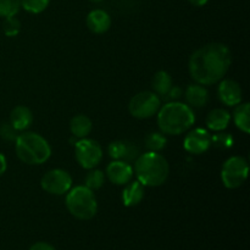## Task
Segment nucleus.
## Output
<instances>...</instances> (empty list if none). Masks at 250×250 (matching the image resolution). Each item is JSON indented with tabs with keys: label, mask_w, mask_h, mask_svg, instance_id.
<instances>
[{
	"label": "nucleus",
	"mask_w": 250,
	"mask_h": 250,
	"mask_svg": "<svg viewBox=\"0 0 250 250\" xmlns=\"http://www.w3.org/2000/svg\"><path fill=\"white\" fill-rule=\"evenodd\" d=\"M232 63V54L222 43H209L190 55L188 70L193 80L202 85H211L225 78Z\"/></svg>",
	"instance_id": "obj_1"
},
{
	"label": "nucleus",
	"mask_w": 250,
	"mask_h": 250,
	"mask_svg": "<svg viewBox=\"0 0 250 250\" xmlns=\"http://www.w3.org/2000/svg\"><path fill=\"white\" fill-rule=\"evenodd\" d=\"M160 132L170 136H178L189 131L195 124L194 111L186 103L170 102L163 105L156 114Z\"/></svg>",
	"instance_id": "obj_2"
},
{
	"label": "nucleus",
	"mask_w": 250,
	"mask_h": 250,
	"mask_svg": "<svg viewBox=\"0 0 250 250\" xmlns=\"http://www.w3.org/2000/svg\"><path fill=\"white\" fill-rule=\"evenodd\" d=\"M133 172L144 187H159L167 181L170 165L160 153L146 151L134 160Z\"/></svg>",
	"instance_id": "obj_3"
},
{
	"label": "nucleus",
	"mask_w": 250,
	"mask_h": 250,
	"mask_svg": "<svg viewBox=\"0 0 250 250\" xmlns=\"http://www.w3.org/2000/svg\"><path fill=\"white\" fill-rule=\"evenodd\" d=\"M16 155L27 165H42L51 155L50 144L36 132H22L15 141Z\"/></svg>",
	"instance_id": "obj_4"
},
{
	"label": "nucleus",
	"mask_w": 250,
	"mask_h": 250,
	"mask_svg": "<svg viewBox=\"0 0 250 250\" xmlns=\"http://www.w3.org/2000/svg\"><path fill=\"white\" fill-rule=\"evenodd\" d=\"M65 205L68 212L78 220H92L97 215L98 202L94 192L85 186H76L66 193Z\"/></svg>",
	"instance_id": "obj_5"
},
{
	"label": "nucleus",
	"mask_w": 250,
	"mask_h": 250,
	"mask_svg": "<svg viewBox=\"0 0 250 250\" xmlns=\"http://www.w3.org/2000/svg\"><path fill=\"white\" fill-rule=\"evenodd\" d=\"M249 164L243 156H231L224 163L221 168L222 183L229 189H237L248 178Z\"/></svg>",
	"instance_id": "obj_6"
},
{
	"label": "nucleus",
	"mask_w": 250,
	"mask_h": 250,
	"mask_svg": "<svg viewBox=\"0 0 250 250\" xmlns=\"http://www.w3.org/2000/svg\"><path fill=\"white\" fill-rule=\"evenodd\" d=\"M161 106V99L150 90L139 92L129 100L128 111L133 117L146 120L158 114Z\"/></svg>",
	"instance_id": "obj_7"
},
{
	"label": "nucleus",
	"mask_w": 250,
	"mask_h": 250,
	"mask_svg": "<svg viewBox=\"0 0 250 250\" xmlns=\"http://www.w3.org/2000/svg\"><path fill=\"white\" fill-rule=\"evenodd\" d=\"M75 156L81 167L90 170V168L97 167L102 163L103 148L94 139H80L75 144Z\"/></svg>",
	"instance_id": "obj_8"
},
{
	"label": "nucleus",
	"mask_w": 250,
	"mask_h": 250,
	"mask_svg": "<svg viewBox=\"0 0 250 250\" xmlns=\"http://www.w3.org/2000/svg\"><path fill=\"white\" fill-rule=\"evenodd\" d=\"M72 177L62 168L48 171L41 180L42 189L51 195H63L72 188Z\"/></svg>",
	"instance_id": "obj_9"
},
{
	"label": "nucleus",
	"mask_w": 250,
	"mask_h": 250,
	"mask_svg": "<svg viewBox=\"0 0 250 250\" xmlns=\"http://www.w3.org/2000/svg\"><path fill=\"white\" fill-rule=\"evenodd\" d=\"M185 150L189 154L200 155L209 150L211 146V134L205 128L190 129L183 141Z\"/></svg>",
	"instance_id": "obj_10"
},
{
	"label": "nucleus",
	"mask_w": 250,
	"mask_h": 250,
	"mask_svg": "<svg viewBox=\"0 0 250 250\" xmlns=\"http://www.w3.org/2000/svg\"><path fill=\"white\" fill-rule=\"evenodd\" d=\"M133 167L131 164L122 160H112L107 165L105 176L111 183L116 186H125L133 180Z\"/></svg>",
	"instance_id": "obj_11"
},
{
	"label": "nucleus",
	"mask_w": 250,
	"mask_h": 250,
	"mask_svg": "<svg viewBox=\"0 0 250 250\" xmlns=\"http://www.w3.org/2000/svg\"><path fill=\"white\" fill-rule=\"evenodd\" d=\"M217 93H219V98L222 104L229 107H234L239 103H242V99H243V92L239 83L229 78H222L220 81Z\"/></svg>",
	"instance_id": "obj_12"
},
{
	"label": "nucleus",
	"mask_w": 250,
	"mask_h": 250,
	"mask_svg": "<svg viewBox=\"0 0 250 250\" xmlns=\"http://www.w3.org/2000/svg\"><path fill=\"white\" fill-rule=\"evenodd\" d=\"M107 153L112 160H122L131 164L139 156V149L128 141H115L107 146Z\"/></svg>",
	"instance_id": "obj_13"
},
{
	"label": "nucleus",
	"mask_w": 250,
	"mask_h": 250,
	"mask_svg": "<svg viewBox=\"0 0 250 250\" xmlns=\"http://www.w3.org/2000/svg\"><path fill=\"white\" fill-rule=\"evenodd\" d=\"M88 29L94 34H103L111 27V17L105 10L95 9L88 14L85 20Z\"/></svg>",
	"instance_id": "obj_14"
},
{
	"label": "nucleus",
	"mask_w": 250,
	"mask_h": 250,
	"mask_svg": "<svg viewBox=\"0 0 250 250\" xmlns=\"http://www.w3.org/2000/svg\"><path fill=\"white\" fill-rule=\"evenodd\" d=\"M9 122L17 132H24L33 124V114L29 107L24 105H17L10 114Z\"/></svg>",
	"instance_id": "obj_15"
},
{
	"label": "nucleus",
	"mask_w": 250,
	"mask_h": 250,
	"mask_svg": "<svg viewBox=\"0 0 250 250\" xmlns=\"http://www.w3.org/2000/svg\"><path fill=\"white\" fill-rule=\"evenodd\" d=\"M144 188L146 187L137 180H132L131 182L125 185L124 190H122V203L125 207L133 208L138 205L144 198V193H146Z\"/></svg>",
	"instance_id": "obj_16"
},
{
	"label": "nucleus",
	"mask_w": 250,
	"mask_h": 250,
	"mask_svg": "<svg viewBox=\"0 0 250 250\" xmlns=\"http://www.w3.org/2000/svg\"><path fill=\"white\" fill-rule=\"evenodd\" d=\"M185 98L187 105L192 109L193 107H203L207 105L208 100H209V93L204 85L194 83V84L188 85L185 93Z\"/></svg>",
	"instance_id": "obj_17"
},
{
	"label": "nucleus",
	"mask_w": 250,
	"mask_h": 250,
	"mask_svg": "<svg viewBox=\"0 0 250 250\" xmlns=\"http://www.w3.org/2000/svg\"><path fill=\"white\" fill-rule=\"evenodd\" d=\"M229 121H231V114L227 110L217 107V109L211 110L207 116V126L210 131L221 132L229 127Z\"/></svg>",
	"instance_id": "obj_18"
},
{
	"label": "nucleus",
	"mask_w": 250,
	"mask_h": 250,
	"mask_svg": "<svg viewBox=\"0 0 250 250\" xmlns=\"http://www.w3.org/2000/svg\"><path fill=\"white\" fill-rule=\"evenodd\" d=\"M93 129V122L87 115L78 114L70 121V131L73 137L78 139L87 138Z\"/></svg>",
	"instance_id": "obj_19"
},
{
	"label": "nucleus",
	"mask_w": 250,
	"mask_h": 250,
	"mask_svg": "<svg viewBox=\"0 0 250 250\" xmlns=\"http://www.w3.org/2000/svg\"><path fill=\"white\" fill-rule=\"evenodd\" d=\"M250 105L249 103H239L234 106L232 117L237 128L246 134L250 133Z\"/></svg>",
	"instance_id": "obj_20"
},
{
	"label": "nucleus",
	"mask_w": 250,
	"mask_h": 250,
	"mask_svg": "<svg viewBox=\"0 0 250 250\" xmlns=\"http://www.w3.org/2000/svg\"><path fill=\"white\" fill-rule=\"evenodd\" d=\"M151 85H153L154 93L159 97H165L170 93L172 89V78H171L170 73L166 71H158L154 75L153 81H151Z\"/></svg>",
	"instance_id": "obj_21"
},
{
	"label": "nucleus",
	"mask_w": 250,
	"mask_h": 250,
	"mask_svg": "<svg viewBox=\"0 0 250 250\" xmlns=\"http://www.w3.org/2000/svg\"><path fill=\"white\" fill-rule=\"evenodd\" d=\"M167 139L163 132H151L144 138V146L148 149V151H156L159 153L166 146Z\"/></svg>",
	"instance_id": "obj_22"
},
{
	"label": "nucleus",
	"mask_w": 250,
	"mask_h": 250,
	"mask_svg": "<svg viewBox=\"0 0 250 250\" xmlns=\"http://www.w3.org/2000/svg\"><path fill=\"white\" fill-rule=\"evenodd\" d=\"M105 183V173L102 170H98V168H90L88 170V173L84 177V185L87 188H89L90 190H98L104 186Z\"/></svg>",
	"instance_id": "obj_23"
},
{
	"label": "nucleus",
	"mask_w": 250,
	"mask_h": 250,
	"mask_svg": "<svg viewBox=\"0 0 250 250\" xmlns=\"http://www.w3.org/2000/svg\"><path fill=\"white\" fill-rule=\"evenodd\" d=\"M21 10V0H0V17L16 16Z\"/></svg>",
	"instance_id": "obj_24"
},
{
	"label": "nucleus",
	"mask_w": 250,
	"mask_h": 250,
	"mask_svg": "<svg viewBox=\"0 0 250 250\" xmlns=\"http://www.w3.org/2000/svg\"><path fill=\"white\" fill-rule=\"evenodd\" d=\"M211 146L220 150H227L233 146V137L229 133H225L224 131L216 132L211 136Z\"/></svg>",
	"instance_id": "obj_25"
},
{
	"label": "nucleus",
	"mask_w": 250,
	"mask_h": 250,
	"mask_svg": "<svg viewBox=\"0 0 250 250\" xmlns=\"http://www.w3.org/2000/svg\"><path fill=\"white\" fill-rule=\"evenodd\" d=\"M50 4V0H21V9L29 14H41Z\"/></svg>",
	"instance_id": "obj_26"
},
{
	"label": "nucleus",
	"mask_w": 250,
	"mask_h": 250,
	"mask_svg": "<svg viewBox=\"0 0 250 250\" xmlns=\"http://www.w3.org/2000/svg\"><path fill=\"white\" fill-rule=\"evenodd\" d=\"M2 31L7 37H16L21 31V22L15 16L4 19L2 23Z\"/></svg>",
	"instance_id": "obj_27"
},
{
	"label": "nucleus",
	"mask_w": 250,
	"mask_h": 250,
	"mask_svg": "<svg viewBox=\"0 0 250 250\" xmlns=\"http://www.w3.org/2000/svg\"><path fill=\"white\" fill-rule=\"evenodd\" d=\"M17 136H19V132L12 127V125L10 124V122H4V124L0 126V137H1L4 141L15 142L16 141Z\"/></svg>",
	"instance_id": "obj_28"
},
{
	"label": "nucleus",
	"mask_w": 250,
	"mask_h": 250,
	"mask_svg": "<svg viewBox=\"0 0 250 250\" xmlns=\"http://www.w3.org/2000/svg\"><path fill=\"white\" fill-rule=\"evenodd\" d=\"M29 250H56L51 244L45 243V242H37L31 247Z\"/></svg>",
	"instance_id": "obj_29"
},
{
	"label": "nucleus",
	"mask_w": 250,
	"mask_h": 250,
	"mask_svg": "<svg viewBox=\"0 0 250 250\" xmlns=\"http://www.w3.org/2000/svg\"><path fill=\"white\" fill-rule=\"evenodd\" d=\"M6 168H7L6 158H5L4 154L0 153V177H1V176L4 175L5 171H6Z\"/></svg>",
	"instance_id": "obj_30"
},
{
	"label": "nucleus",
	"mask_w": 250,
	"mask_h": 250,
	"mask_svg": "<svg viewBox=\"0 0 250 250\" xmlns=\"http://www.w3.org/2000/svg\"><path fill=\"white\" fill-rule=\"evenodd\" d=\"M188 1H189L192 5H194V6L202 7L204 6V5H207L209 0H188Z\"/></svg>",
	"instance_id": "obj_31"
},
{
	"label": "nucleus",
	"mask_w": 250,
	"mask_h": 250,
	"mask_svg": "<svg viewBox=\"0 0 250 250\" xmlns=\"http://www.w3.org/2000/svg\"><path fill=\"white\" fill-rule=\"evenodd\" d=\"M90 2H94V4H98V2H102L103 0H89Z\"/></svg>",
	"instance_id": "obj_32"
}]
</instances>
